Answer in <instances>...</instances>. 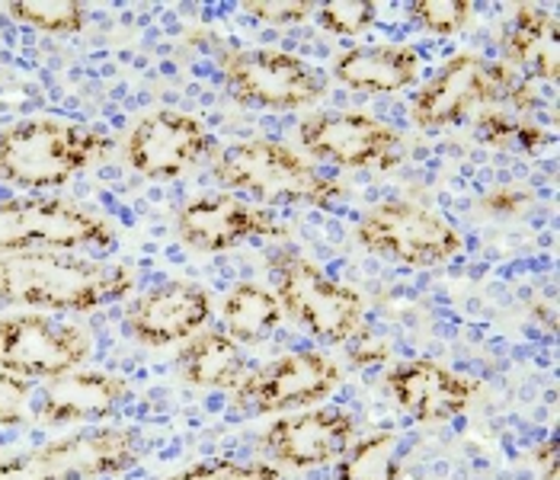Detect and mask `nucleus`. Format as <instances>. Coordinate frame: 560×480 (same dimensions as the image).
<instances>
[{
  "label": "nucleus",
  "mask_w": 560,
  "mask_h": 480,
  "mask_svg": "<svg viewBox=\"0 0 560 480\" xmlns=\"http://www.w3.org/2000/svg\"><path fill=\"white\" fill-rule=\"evenodd\" d=\"M410 20L435 36H452L471 23L475 3L471 0H413L407 7Z\"/></svg>",
  "instance_id": "nucleus-25"
},
{
  "label": "nucleus",
  "mask_w": 560,
  "mask_h": 480,
  "mask_svg": "<svg viewBox=\"0 0 560 480\" xmlns=\"http://www.w3.org/2000/svg\"><path fill=\"white\" fill-rule=\"evenodd\" d=\"M228 93L257 109H304L324 96V78L304 58L282 48H234L224 58Z\"/></svg>",
  "instance_id": "nucleus-7"
},
{
  "label": "nucleus",
  "mask_w": 560,
  "mask_h": 480,
  "mask_svg": "<svg viewBox=\"0 0 560 480\" xmlns=\"http://www.w3.org/2000/svg\"><path fill=\"white\" fill-rule=\"evenodd\" d=\"M244 13L266 26H295L314 13L311 0H250L244 3Z\"/></svg>",
  "instance_id": "nucleus-28"
},
{
  "label": "nucleus",
  "mask_w": 560,
  "mask_h": 480,
  "mask_svg": "<svg viewBox=\"0 0 560 480\" xmlns=\"http://www.w3.org/2000/svg\"><path fill=\"white\" fill-rule=\"evenodd\" d=\"M212 317V298L196 282H164L138 295L126 311V333L144 347L189 340Z\"/></svg>",
  "instance_id": "nucleus-13"
},
{
  "label": "nucleus",
  "mask_w": 560,
  "mask_h": 480,
  "mask_svg": "<svg viewBox=\"0 0 560 480\" xmlns=\"http://www.w3.org/2000/svg\"><path fill=\"white\" fill-rule=\"evenodd\" d=\"M179 368L186 382H192L196 388H234L237 391L250 378L237 343L221 330H206L202 337H196L179 352Z\"/></svg>",
  "instance_id": "nucleus-21"
},
{
  "label": "nucleus",
  "mask_w": 560,
  "mask_h": 480,
  "mask_svg": "<svg viewBox=\"0 0 560 480\" xmlns=\"http://www.w3.org/2000/svg\"><path fill=\"white\" fill-rule=\"evenodd\" d=\"M221 317H224V327H228V337L237 343H259L266 340L279 320H282V305L276 295H269L262 285L254 282H241L234 285L228 295H224V305H221Z\"/></svg>",
  "instance_id": "nucleus-22"
},
{
  "label": "nucleus",
  "mask_w": 560,
  "mask_h": 480,
  "mask_svg": "<svg viewBox=\"0 0 560 480\" xmlns=\"http://www.w3.org/2000/svg\"><path fill=\"white\" fill-rule=\"evenodd\" d=\"M400 475V442L382 430L349 445L337 461V480H397Z\"/></svg>",
  "instance_id": "nucleus-23"
},
{
  "label": "nucleus",
  "mask_w": 560,
  "mask_h": 480,
  "mask_svg": "<svg viewBox=\"0 0 560 480\" xmlns=\"http://www.w3.org/2000/svg\"><path fill=\"white\" fill-rule=\"evenodd\" d=\"M215 179L272 206L334 209L343 199L337 179L314 171L299 151L279 141H241L224 148L215 161Z\"/></svg>",
  "instance_id": "nucleus-3"
},
{
  "label": "nucleus",
  "mask_w": 560,
  "mask_h": 480,
  "mask_svg": "<svg viewBox=\"0 0 560 480\" xmlns=\"http://www.w3.org/2000/svg\"><path fill=\"white\" fill-rule=\"evenodd\" d=\"M209 144L212 138L199 119L161 109L135 122L126 141V157L138 174L151 179H173L186 174L209 151Z\"/></svg>",
  "instance_id": "nucleus-12"
},
{
  "label": "nucleus",
  "mask_w": 560,
  "mask_h": 480,
  "mask_svg": "<svg viewBox=\"0 0 560 480\" xmlns=\"http://www.w3.org/2000/svg\"><path fill=\"white\" fill-rule=\"evenodd\" d=\"M131 289V269L119 262H96L30 250L0 257V302L48 307V311H93L119 302Z\"/></svg>",
  "instance_id": "nucleus-1"
},
{
  "label": "nucleus",
  "mask_w": 560,
  "mask_h": 480,
  "mask_svg": "<svg viewBox=\"0 0 560 480\" xmlns=\"http://www.w3.org/2000/svg\"><path fill=\"white\" fill-rule=\"evenodd\" d=\"M314 10H317L320 30H327L334 36H362L375 23V13H378L375 3H369V0H330Z\"/></svg>",
  "instance_id": "nucleus-26"
},
{
  "label": "nucleus",
  "mask_w": 560,
  "mask_h": 480,
  "mask_svg": "<svg viewBox=\"0 0 560 480\" xmlns=\"http://www.w3.org/2000/svg\"><path fill=\"white\" fill-rule=\"evenodd\" d=\"M420 55L410 45H355L337 55L334 78L362 93H397L420 78Z\"/></svg>",
  "instance_id": "nucleus-19"
},
{
  "label": "nucleus",
  "mask_w": 560,
  "mask_h": 480,
  "mask_svg": "<svg viewBox=\"0 0 560 480\" xmlns=\"http://www.w3.org/2000/svg\"><path fill=\"white\" fill-rule=\"evenodd\" d=\"M113 244L109 224L68 199L0 202V257Z\"/></svg>",
  "instance_id": "nucleus-8"
},
{
  "label": "nucleus",
  "mask_w": 560,
  "mask_h": 480,
  "mask_svg": "<svg viewBox=\"0 0 560 480\" xmlns=\"http://www.w3.org/2000/svg\"><path fill=\"white\" fill-rule=\"evenodd\" d=\"M518 122L516 116L503 113V109H487L477 116V134L480 141L493 144V148H510L513 141L518 138Z\"/></svg>",
  "instance_id": "nucleus-29"
},
{
  "label": "nucleus",
  "mask_w": 560,
  "mask_h": 480,
  "mask_svg": "<svg viewBox=\"0 0 560 480\" xmlns=\"http://www.w3.org/2000/svg\"><path fill=\"white\" fill-rule=\"evenodd\" d=\"M138 442L129 430H86L55 438L36 452L0 461V480H93L119 475L135 461Z\"/></svg>",
  "instance_id": "nucleus-6"
},
{
  "label": "nucleus",
  "mask_w": 560,
  "mask_h": 480,
  "mask_svg": "<svg viewBox=\"0 0 560 480\" xmlns=\"http://www.w3.org/2000/svg\"><path fill=\"white\" fill-rule=\"evenodd\" d=\"M164 480H282V475L262 461L244 465V461H231V458H215V461L192 465V468Z\"/></svg>",
  "instance_id": "nucleus-27"
},
{
  "label": "nucleus",
  "mask_w": 560,
  "mask_h": 480,
  "mask_svg": "<svg viewBox=\"0 0 560 480\" xmlns=\"http://www.w3.org/2000/svg\"><path fill=\"white\" fill-rule=\"evenodd\" d=\"M555 455H558V442H555V438H548V442L535 452V458L548 468V471H545V480H555V475H558V458H555Z\"/></svg>",
  "instance_id": "nucleus-31"
},
{
  "label": "nucleus",
  "mask_w": 560,
  "mask_h": 480,
  "mask_svg": "<svg viewBox=\"0 0 560 480\" xmlns=\"http://www.w3.org/2000/svg\"><path fill=\"white\" fill-rule=\"evenodd\" d=\"M90 355L81 327L58 324L43 314L0 320V372L16 378H61Z\"/></svg>",
  "instance_id": "nucleus-9"
},
{
  "label": "nucleus",
  "mask_w": 560,
  "mask_h": 480,
  "mask_svg": "<svg viewBox=\"0 0 560 480\" xmlns=\"http://www.w3.org/2000/svg\"><path fill=\"white\" fill-rule=\"evenodd\" d=\"M272 276L279 289V305L285 307L304 330L324 343H346L359 333L362 324V295L337 282L320 266L299 254H279L272 260Z\"/></svg>",
  "instance_id": "nucleus-4"
},
{
  "label": "nucleus",
  "mask_w": 560,
  "mask_h": 480,
  "mask_svg": "<svg viewBox=\"0 0 560 480\" xmlns=\"http://www.w3.org/2000/svg\"><path fill=\"white\" fill-rule=\"evenodd\" d=\"M355 241L388 260L404 266H442L455 260L465 247L462 234L420 202L390 199L375 206L355 227Z\"/></svg>",
  "instance_id": "nucleus-5"
},
{
  "label": "nucleus",
  "mask_w": 560,
  "mask_h": 480,
  "mask_svg": "<svg viewBox=\"0 0 560 480\" xmlns=\"http://www.w3.org/2000/svg\"><path fill=\"white\" fill-rule=\"evenodd\" d=\"M493 96L490 87V65L480 55H455L448 58L430 81L420 87L410 119L420 129H445L458 119H465L475 106H487Z\"/></svg>",
  "instance_id": "nucleus-15"
},
{
  "label": "nucleus",
  "mask_w": 560,
  "mask_h": 480,
  "mask_svg": "<svg viewBox=\"0 0 560 480\" xmlns=\"http://www.w3.org/2000/svg\"><path fill=\"white\" fill-rule=\"evenodd\" d=\"M352 433L355 426L346 410L320 407V410H304L295 417L276 420L266 430L262 442L272 452V458H279L289 468H320L343 458Z\"/></svg>",
  "instance_id": "nucleus-16"
},
{
  "label": "nucleus",
  "mask_w": 560,
  "mask_h": 480,
  "mask_svg": "<svg viewBox=\"0 0 560 480\" xmlns=\"http://www.w3.org/2000/svg\"><path fill=\"white\" fill-rule=\"evenodd\" d=\"M129 382L103 372H68L61 378H51L45 388L39 417L45 423H86L103 420L119 410V403L129 397Z\"/></svg>",
  "instance_id": "nucleus-18"
},
{
  "label": "nucleus",
  "mask_w": 560,
  "mask_h": 480,
  "mask_svg": "<svg viewBox=\"0 0 560 480\" xmlns=\"http://www.w3.org/2000/svg\"><path fill=\"white\" fill-rule=\"evenodd\" d=\"M480 206L493 215H518L532 206V192L522 186H497V189L483 192Z\"/></svg>",
  "instance_id": "nucleus-30"
},
{
  "label": "nucleus",
  "mask_w": 560,
  "mask_h": 480,
  "mask_svg": "<svg viewBox=\"0 0 560 480\" xmlns=\"http://www.w3.org/2000/svg\"><path fill=\"white\" fill-rule=\"evenodd\" d=\"M307 154L340 167L388 171L400 161V134L365 113H314L299 126Z\"/></svg>",
  "instance_id": "nucleus-10"
},
{
  "label": "nucleus",
  "mask_w": 560,
  "mask_h": 480,
  "mask_svg": "<svg viewBox=\"0 0 560 480\" xmlns=\"http://www.w3.org/2000/svg\"><path fill=\"white\" fill-rule=\"evenodd\" d=\"M388 391L407 417L423 423H442L468 410L475 397V382L430 359H407L388 372Z\"/></svg>",
  "instance_id": "nucleus-17"
},
{
  "label": "nucleus",
  "mask_w": 560,
  "mask_h": 480,
  "mask_svg": "<svg viewBox=\"0 0 560 480\" xmlns=\"http://www.w3.org/2000/svg\"><path fill=\"white\" fill-rule=\"evenodd\" d=\"M337 385L340 368L330 355L317 350H295L250 375L237 388V400L250 403L259 413H282L324 400Z\"/></svg>",
  "instance_id": "nucleus-11"
},
{
  "label": "nucleus",
  "mask_w": 560,
  "mask_h": 480,
  "mask_svg": "<svg viewBox=\"0 0 560 480\" xmlns=\"http://www.w3.org/2000/svg\"><path fill=\"white\" fill-rule=\"evenodd\" d=\"M7 13L16 23L33 26L39 33H51V36H68L84 26V7L78 0H20V3H10Z\"/></svg>",
  "instance_id": "nucleus-24"
},
{
  "label": "nucleus",
  "mask_w": 560,
  "mask_h": 480,
  "mask_svg": "<svg viewBox=\"0 0 560 480\" xmlns=\"http://www.w3.org/2000/svg\"><path fill=\"white\" fill-rule=\"evenodd\" d=\"M506 65L532 68L541 81H558L560 74V30L558 20L535 7L518 3L506 33H503Z\"/></svg>",
  "instance_id": "nucleus-20"
},
{
  "label": "nucleus",
  "mask_w": 560,
  "mask_h": 480,
  "mask_svg": "<svg viewBox=\"0 0 560 480\" xmlns=\"http://www.w3.org/2000/svg\"><path fill=\"white\" fill-rule=\"evenodd\" d=\"M179 237L206 254H221L250 237H279L282 227L269 212L250 202H241L231 192H212L189 199L176 215Z\"/></svg>",
  "instance_id": "nucleus-14"
},
{
  "label": "nucleus",
  "mask_w": 560,
  "mask_h": 480,
  "mask_svg": "<svg viewBox=\"0 0 560 480\" xmlns=\"http://www.w3.org/2000/svg\"><path fill=\"white\" fill-rule=\"evenodd\" d=\"M113 141L61 119H23L0 131V183L23 189L65 186L93 161L106 157Z\"/></svg>",
  "instance_id": "nucleus-2"
}]
</instances>
